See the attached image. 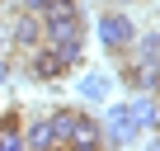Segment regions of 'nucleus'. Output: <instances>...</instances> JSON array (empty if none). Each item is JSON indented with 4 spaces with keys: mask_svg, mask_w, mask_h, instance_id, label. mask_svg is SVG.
<instances>
[{
    "mask_svg": "<svg viewBox=\"0 0 160 151\" xmlns=\"http://www.w3.org/2000/svg\"><path fill=\"white\" fill-rule=\"evenodd\" d=\"M42 123H47V142H52V146H71L75 109H47V113H42Z\"/></svg>",
    "mask_w": 160,
    "mask_h": 151,
    "instance_id": "nucleus-5",
    "label": "nucleus"
},
{
    "mask_svg": "<svg viewBox=\"0 0 160 151\" xmlns=\"http://www.w3.org/2000/svg\"><path fill=\"white\" fill-rule=\"evenodd\" d=\"M71 66L61 61V52L57 47H47V43H38L33 52H24V76L28 81H57V76H66Z\"/></svg>",
    "mask_w": 160,
    "mask_h": 151,
    "instance_id": "nucleus-2",
    "label": "nucleus"
},
{
    "mask_svg": "<svg viewBox=\"0 0 160 151\" xmlns=\"http://www.w3.org/2000/svg\"><path fill=\"white\" fill-rule=\"evenodd\" d=\"M104 146H122V142H132V137H141V128H137V113H132V104H113L108 113H104Z\"/></svg>",
    "mask_w": 160,
    "mask_h": 151,
    "instance_id": "nucleus-3",
    "label": "nucleus"
},
{
    "mask_svg": "<svg viewBox=\"0 0 160 151\" xmlns=\"http://www.w3.org/2000/svg\"><path fill=\"white\" fill-rule=\"evenodd\" d=\"M0 61H5V33H0Z\"/></svg>",
    "mask_w": 160,
    "mask_h": 151,
    "instance_id": "nucleus-13",
    "label": "nucleus"
},
{
    "mask_svg": "<svg viewBox=\"0 0 160 151\" xmlns=\"http://www.w3.org/2000/svg\"><path fill=\"white\" fill-rule=\"evenodd\" d=\"M5 76H10V66H5V61H0V85H5Z\"/></svg>",
    "mask_w": 160,
    "mask_h": 151,
    "instance_id": "nucleus-12",
    "label": "nucleus"
},
{
    "mask_svg": "<svg viewBox=\"0 0 160 151\" xmlns=\"http://www.w3.org/2000/svg\"><path fill=\"white\" fill-rule=\"evenodd\" d=\"M127 57H132V61H160V29L137 33V38H132V47H127Z\"/></svg>",
    "mask_w": 160,
    "mask_h": 151,
    "instance_id": "nucleus-8",
    "label": "nucleus"
},
{
    "mask_svg": "<svg viewBox=\"0 0 160 151\" xmlns=\"http://www.w3.org/2000/svg\"><path fill=\"white\" fill-rule=\"evenodd\" d=\"M94 33H99V43L108 47V57L118 61V57L132 47V38H137V24H132V14H127V10H118V5H113V10H104V14L94 19Z\"/></svg>",
    "mask_w": 160,
    "mask_h": 151,
    "instance_id": "nucleus-1",
    "label": "nucleus"
},
{
    "mask_svg": "<svg viewBox=\"0 0 160 151\" xmlns=\"http://www.w3.org/2000/svg\"><path fill=\"white\" fill-rule=\"evenodd\" d=\"M71 146H104V128H99V118H94V113H80V109H75Z\"/></svg>",
    "mask_w": 160,
    "mask_h": 151,
    "instance_id": "nucleus-6",
    "label": "nucleus"
},
{
    "mask_svg": "<svg viewBox=\"0 0 160 151\" xmlns=\"http://www.w3.org/2000/svg\"><path fill=\"white\" fill-rule=\"evenodd\" d=\"M132 113H137V128H141V132L160 128V104H155V95H141V99H132Z\"/></svg>",
    "mask_w": 160,
    "mask_h": 151,
    "instance_id": "nucleus-9",
    "label": "nucleus"
},
{
    "mask_svg": "<svg viewBox=\"0 0 160 151\" xmlns=\"http://www.w3.org/2000/svg\"><path fill=\"white\" fill-rule=\"evenodd\" d=\"M10 43H14V52H19V57H24V52H33V47L42 43V14L19 10V14H14V29H10Z\"/></svg>",
    "mask_w": 160,
    "mask_h": 151,
    "instance_id": "nucleus-4",
    "label": "nucleus"
},
{
    "mask_svg": "<svg viewBox=\"0 0 160 151\" xmlns=\"http://www.w3.org/2000/svg\"><path fill=\"white\" fill-rule=\"evenodd\" d=\"M113 5H118V10H127V5H141V0H113Z\"/></svg>",
    "mask_w": 160,
    "mask_h": 151,
    "instance_id": "nucleus-11",
    "label": "nucleus"
},
{
    "mask_svg": "<svg viewBox=\"0 0 160 151\" xmlns=\"http://www.w3.org/2000/svg\"><path fill=\"white\" fill-rule=\"evenodd\" d=\"M19 146H24V113L5 109L0 113V151H19Z\"/></svg>",
    "mask_w": 160,
    "mask_h": 151,
    "instance_id": "nucleus-7",
    "label": "nucleus"
},
{
    "mask_svg": "<svg viewBox=\"0 0 160 151\" xmlns=\"http://www.w3.org/2000/svg\"><path fill=\"white\" fill-rule=\"evenodd\" d=\"M108 81H113V76H85V81H80V99H85V104H99L108 95Z\"/></svg>",
    "mask_w": 160,
    "mask_h": 151,
    "instance_id": "nucleus-10",
    "label": "nucleus"
}]
</instances>
